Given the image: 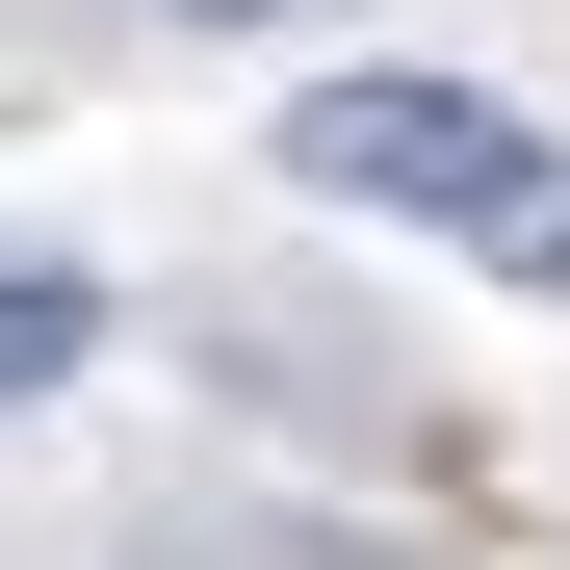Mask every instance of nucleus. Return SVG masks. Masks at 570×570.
<instances>
[{"mask_svg": "<svg viewBox=\"0 0 570 570\" xmlns=\"http://www.w3.org/2000/svg\"><path fill=\"white\" fill-rule=\"evenodd\" d=\"M78 363H105V285L78 259H0V415H52Z\"/></svg>", "mask_w": 570, "mask_h": 570, "instance_id": "nucleus-2", "label": "nucleus"}, {"mask_svg": "<svg viewBox=\"0 0 570 570\" xmlns=\"http://www.w3.org/2000/svg\"><path fill=\"white\" fill-rule=\"evenodd\" d=\"M181 27H285V0H181Z\"/></svg>", "mask_w": 570, "mask_h": 570, "instance_id": "nucleus-4", "label": "nucleus"}, {"mask_svg": "<svg viewBox=\"0 0 570 570\" xmlns=\"http://www.w3.org/2000/svg\"><path fill=\"white\" fill-rule=\"evenodd\" d=\"M285 181L415 208V234H493L519 181H544V130H519V105H466V78H312V105H285Z\"/></svg>", "mask_w": 570, "mask_h": 570, "instance_id": "nucleus-1", "label": "nucleus"}, {"mask_svg": "<svg viewBox=\"0 0 570 570\" xmlns=\"http://www.w3.org/2000/svg\"><path fill=\"white\" fill-rule=\"evenodd\" d=\"M493 259H519L544 312H570V181H519V208H493Z\"/></svg>", "mask_w": 570, "mask_h": 570, "instance_id": "nucleus-3", "label": "nucleus"}]
</instances>
